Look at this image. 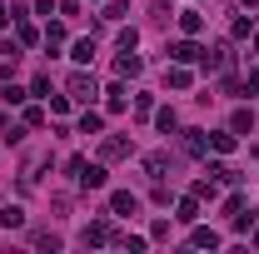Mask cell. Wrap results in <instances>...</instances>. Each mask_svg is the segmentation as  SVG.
Segmentation results:
<instances>
[{"label":"cell","instance_id":"1","mask_svg":"<svg viewBox=\"0 0 259 254\" xmlns=\"http://www.w3.org/2000/svg\"><path fill=\"white\" fill-rule=\"evenodd\" d=\"M70 100H80V105H90L95 100V80L80 70V75H70Z\"/></svg>","mask_w":259,"mask_h":254},{"label":"cell","instance_id":"2","mask_svg":"<svg viewBox=\"0 0 259 254\" xmlns=\"http://www.w3.org/2000/svg\"><path fill=\"white\" fill-rule=\"evenodd\" d=\"M199 55H204V50H199L194 40H180V45H169V60H175V65H194Z\"/></svg>","mask_w":259,"mask_h":254},{"label":"cell","instance_id":"3","mask_svg":"<svg viewBox=\"0 0 259 254\" xmlns=\"http://www.w3.org/2000/svg\"><path fill=\"white\" fill-rule=\"evenodd\" d=\"M110 209H115V215H140V199H135L130 190H115L110 194Z\"/></svg>","mask_w":259,"mask_h":254},{"label":"cell","instance_id":"4","mask_svg":"<svg viewBox=\"0 0 259 254\" xmlns=\"http://www.w3.org/2000/svg\"><path fill=\"white\" fill-rule=\"evenodd\" d=\"M100 155H105V159H125V155H130V140H120V135H115V140H105V145H100Z\"/></svg>","mask_w":259,"mask_h":254},{"label":"cell","instance_id":"5","mask_svg":"<svg viewBox=\"0 0 259 254\" xmlns=\"http://www.w3.org/2000/svg\"><path fill=\"white\" fill-rule=\"evenodd\" d=\"M180 30H185V35H199V30H204V15H199V10H180Z\"/></svg>","mask_w":259,"mask_h":254},{"label":"cell","instance_id":"6","mask_svg":"<svg viewBox=\"0 0 259 254\" xmlns=\"http://www.w3.org/2000/svg\"><path fill=\"white\" fill-rule=\"evenodd\" d=\"M80 185H85V190H100V185H105V170H100V164H85V170H80Z\"/></svg>","mask_w":259,"mask_h":254},{"label":"cell","instance_id":"7","mask_svg":"<svg viewBox=\"0 0 259 254\" xmlns=\"http://www.w3.org/2000/svg\"><path fill=\"white\" fill-rule=\"evenodd\" d=\"M0 224H5V229H20V224H25V209H20V204H5V209H0Z\"/></svg>","mask_w":259,"mask_h":254},{"label":"cell","instance_id":"8","mask_svg":"<svg viewBox=\"0 0 259 254\" xmlns=\"http://www.w3.org/2000/svg\"><path fill=\"white\" fill-rule=\"evenodd\" d=\"M204 145H209L204 130H185V150H190V155H204Z\"/></svg>","mask_w":259,"mask_h":254},{"label":"cell","instance_id":"9","mask_svg":"<svg viewBox=\"0 0 259 254\" xmlns=\"http://www.w3.org/2000/svg\"><path fill=\"white\" fill-rule=\"evenodd\" d=\"M164 164H169V155H150L145 159V175L150 180H164Z\"/></svg>","mask_w":259,"mask_h":254},{"label":"cell","instance_id":"10","mask_svg":"<svg viewBox=\"0 0 259 254\" xmlns=\"http://www.w3.org/2000/svg\"><path fill=\"white\" fill-rule=\"evenodd\" d=\"M80 239H85V244H105V239H110V224H90Z\"/></svg>","mask_w":259,"mask_h":254},{"label":"cell","instance_id":"11","mask_svg":"<svg viewBox=\"0 0 259 254\" xmlns=\"http://www.w3.org/2000/svg\"><path fill=\"white\" fill-rule=\"evenodd\" d=\"M229 130H234V135H244V130H254V115H249V110H234V120H229Z\"/></svg>","mask_w":259,"mask_h":254},{"label":"cell","instance_id":"12","mask_svg":"<svg viewBox=\"0 0 259 254\" xmlns=\"http://www.w3.org/2000/svg\"><path fill=\"white\" fill-rule=\"evenodd\" d=\"M65 45V25H45V50H60Z\"/></svg>","mask_w":259,"mask_h":254},{"label":"cell","instance_id":"13","mask_svg":"<svg viewBox=\"0 0 259 254\" xmlns=\"http://www.w3.org/2000/svg\"><path fill=\"white\" fill-rule=\"evenodd\" d=\"M75 60H80V65L95 60V40H75Z\"/></svg>","mask_w":259,"mask_h":254},{"label":"cell","instance_id":"14","mask_svg":"<svg viewBox=\"0 0 259 254\" xmlns=\"http://www.w3.org/2000/svg\"><path fill=\"white\" fill-rule=\"evenodd\" d=\"M80 135H100V115H95V110L80 115Z\"/></svg>","mask_w":259,"mask_h":254},{"label":"cell","instance_id":"15","mask_svg":"<svg viewBox=\"0 0 259 254\" xmlns=\"http://www.w3.org/2000/svg\"><path fill=\"white\" fill-rule=\"evenodd\" d=\"M115 70H120V75H140V60H135V55H130V50H125V55L115 60Z\"/></svg>","mask_w":259,"mask_h":254},{"label":"cell","instance_id":"16","mask_svg":"<svg viewBox=\"0 0 259 254\" xmlns=\"http://www.w3.org/2000/svg\"><path fill=\"white\" fill-rule=\"evenodd\" d=\"M185 85H190V70L175 65V70H169V90H185Z\"/></svg>","mask_w":259,"mask_h":254},{"label":"cell","instance_id":"17","mask_svg":"<svg viewBox=\"0 0 259 254\" xmlns=\"http://www.w3.org/2000/svg\"><path fill=\"white\" fill-rule=\"evenodd\" d=\"M194 244H199V249H214L220 234H214V229H194Z\"/></svg>","mask_w":259,"mask_h":254},{"label":"cell","instance_id":"18","mask_svg":"<svg viewBox=\"0 0 259 254\" xmlns=\"http://www.w3.org/2000/svg\"><path fill=\"white\" fill-rule=\"evenodd\" d=\"M209 145H214L220 155H229V150H234V135H225V130H220V135H209Z\"/></svg>","mask_w":259,"mask_h":254},{"label":"cell","instance_id":"19","mask_svg":"<svg viewBox=\"0 0 259 254\" xmlns=\"http://www.w3.org/2000/svg\"><path fill=\"white\" fill-rule=\"evenodd\" d=\"M194 215H199V209H194V199H185V204H180V215H175V220H180V224H194Z\"/></svg>","mask_w":259,"mask_h":254},{"label":"cell","instance_id":"20","mask_svg":"<svg viewBox=\"0 0 259 254\" xmlns=\"http://www.w3.org/2000/svg\"><path fill=\"white\" fill-rule=\"evenodd\" d=\"M155 125H160L164 135H169V130H175V110H160V115H155Z\"/></svg>","mask_w":259,"mask_h":254},{"label":"cell","instance_id":"21","mask_svg":"<svg viewBox=\"0 0 259 254\" xmlns=\"http://www.w3.org/2000/svg\"><path fill=\"white\" fill-rule=\"evenodd\" d=\"M244 95H259V75L249 70V80H244Z\"/></svg>","mask_w":259,"mask_h":254},{"label":"cell","instance_id":"22","mask_svg":"<svg viewBox=\"0 0 259 254\" xmlns=\"http://www.w3.org/2000/svg\"><path fill=\"white\" fill-rule=\"evenodd\" d=\"M0 25H10V10H5V5H0Z\"/></svg>","mask_w":259,"mask_h":254},{"label":"cell","instance_id":"23","mask_svg":"<svg viewBox=\"0 0 259 254\" xmlns=\"http://www.w3.org/2000/svg\"><path fill=\"white\" fill-rule=\"evenodd\" d=\"M244 5H259V0H244Z\"/></svg>","mask_w":259,"mask_h":254},{"label":"cell","instance_id":"24","mask_svg":"<svg viewBox=\"0 0 259 254\" xmlns=\"http://www.w3.org/2000/svg\"><path fill=\"white\" fill-rule=\"evenodd\" d=\"M254 244H259V234H254Z\"/></svg>","mask_w":259,"mask_h":254}]
</instances>
